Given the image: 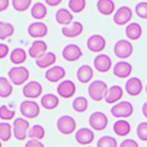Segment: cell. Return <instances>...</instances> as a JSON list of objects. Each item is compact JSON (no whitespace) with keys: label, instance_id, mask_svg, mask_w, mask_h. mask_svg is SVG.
<instances>
[{"label":"cell","instance_id":"cell-1","mask_svg":"<svg viewBox=\"0 0 147 147\" xmlns=\"http://www.w3.org/2000/svg\"><path fill=\"white\" fill-rule=\"evenodd\" d=\"M107 89V85L105 82L96 80L92 82L89 85L88 93L92 100L99 102L105 98Z\"/></svg>","mask_w":147,"mask_h":147},{"label":"cell","instance_id":"cell-2","mask_svg":"<svg viewBox=\"0 0 147 147\" xmlns=\"http://www.w3.org/2000/svg\"><path fill=\"white\" fill-rule=\"evenodd\" d=\"M8 76L13 84L19 86L24 84L29 79L30 73L25 67H14L9 71Z\"/></svg>","mask_w":147,"mask_h":147},{"label":"cell","instance_id":"cell-3","mask_svg":"<svg viewBox=\"0 0 147 147\" xmlns=\"http://www.w3.org/2000/svg\"><path fill=\"white\" fill-rule=\"evenodd\" d=\"M29 127V122L25 118L21 117L16 118L12 126V131L15 138L18 141H24L28 137Z\"/></svg>","mask_w":147,"mask_h":147},{"label":"cell","instance_id":"cell-4","mask_svg":"<svg viewBox=\"0 0 147 147\" xmlns=\"http://www.w3.org/2000/svg\"><path fill=\"white\" fill-rule=\"evenodd\" d=\"M110 113L115 118H126L132 115L134 113V107L129 101H121L111 108Z\"/></svg>","mask_w":147,"mask_h":147},{"label":"cell","instance_id":"cell-5","mask_svg":"<svg viewBox=\"0 0 147 147\" xmlns=\"http://www.w3.org/2000/svg\"><path fill=\"white\" fill-rule=\"evenodd\" d=\"M20 111L25 118L34 119L40 114V107L35 101L32 100H25L20 105Z\"/></svg>","mask_w":147,"mask_h":147},{"label":"cell","instance_id":"cell-6","mask_svg":"<svg viewBox=\"0 0 147 147\" xmlns=\"http://www.w3.org/2000/svg\"><path fill=\"white\" fill-rule=\"evenodd\" d=\"M57 128L61 134L70 135L76 130V122L72 117L64 115L57 119Z\"/></svg>","mask_w":147,"mask_h":147},{"label":"cell","instance_id":"cell-7","mask_svg":"<svg viewBox=\"0 0 147 147\" xmlns=\"http://www.w3.org/2000/svg\"><path fill=\"white\" fill-rule=\"evenodd\" d=\"M114 52L117 57L125 59L130 57L133 52L131 43L126 40H118L114 47Z\"/></svg>","mask_w":147,"mask_h":147},{"label":"cell","instance_id":"cell-8","mask_svg":"<svg viewBox=\"0 0 147 147\" xmlns=\"http://www.w3.org/2000/svg\"><path fill=\"white\" fill-rule=\"evenodd\" d=\"M109 123L106 115L101 111H95L89 117V124L95 130L102 131L106 129Z\"/></svg>","mask_w":147,"mask_h":147},{"label":"cell","instance_id":"cell-9","mask_svg":"<svg viewBox=\"0 0 147 147\" xmlns=\"http://www.w3.org/2000/svg\"><path fill=\"white\" fill-rule=\"evenodd\" d=\"M42 86L40 82L32 80L26 83L22 88L23 95L28 99H36L41 96Z\"/></svg>","mask_w":147,"mask_h":147},{"label":"cell","instance_id":"cell-10","mask_svg":"<svg viewBox=\"0 0 147 147\" xmlns=\"http://www.w3.org/2000/svg\"><path fill=\"white\" fill-rule=\"evenodd\" d=\"M62 55L66 61L74 62L78 61L82 57L83 52L78 45L71 44L64 48L62 51Z\"/></svg>","mask_w":147,"mask_h":147},{"label":"cell","instance_id":"cell-11","mask_svg":"<svg viewBox=\"0 0 147 147\" xmlns=\"http://www.w3.org/2000/svg\"><path fill=\"white\" fill-rule=\"evenodd\" d=\"M132 16L131 9L127 6H123L116 11L114 15L113 20L115 24L122 26L127 24L131 20Z\"/></svg>","mask_w":147,"mask_h":147},{"label":"cell","instance_id":"cell-12","mask_svg":"<svg viewBox=\"0 0 147 147\" xmlns=\"http://www.w3.org/2000/svg\"><path fill=\"white\" fill-rule=\"evenodd\" d=\"M76 90L75 84L71 80H65L61 82L57 87V92L59 95L64 99H69L74 96Z\"/></svg>","mask_w":147,"mask_h":147},{"label":"cell","instance_id":"cell-13","mask_svg":"<svg viewBox=\"0 0 147 147\" xmlns=\"http://www.w3.org/2000/svg\"><path fill=\"white\" fill-rule=\"evenodd\" d=\"M106 41L101 35L94 34L91 36L87 41V46L88 49L94 53L102 51L106 47Z\"/></svg>","mask_w":147,"mask_h":147},{"label":"cell","instance_id":"cell-14","mask_svg":"<svg viewBox=\"0 0 147 147\" xmlns=\"http://www.w3.org/2000/svg\"><path fill=\"white\" fill-rule=\"evenodd\" d=\"M94 65L95 69L99 72L106 73L111 69L112 61L107 55L100 54L95 57Z\"/></svg>","mask_w":147,"mask_h":147},{"label":"cell","instance_id":"cell-15","mask_svg":"<svg viewBox=\"0 0 147 147\" xmlns=\"http://www.w3.org/2000/svg\"><path fill=\"white\" fill-rule=\"evenodd\" d=\"M125 90L129 95L132 96H138L142 91V82L137 77L130 78L125 84Z\"/></svg>","mask_w":147,"mask_h":147},{"label":"cell","instance_id":"cell-16","mask_svg":"<svg viewBox=\"0 0 147 147\" xmlns=\"http://www.w3.org/2000/svg\"><path fill=\"white\" fill-rule=\"evenodd\" d=\"M28 32L29 36L33 38H42L47 35L48 28L44 22H34L29 26Z\"/></svg>","mask_w":147,"mask_h":147},{"label":"cell","instance_id":"cell-17","mask_svg":"<svg viewBox=\"0 0 147 147\" xmlns=\"http://www.w3.org/2000/svg\"><path fill=\"white\" fill-rule=\"evenodd\" d=\"M132 71L131 64L125 61L117 62L113 68L114 75L120 79H125L130 76Z\"/></svg>","mask_w":147,"mask_h":147},{"label":"cell","instance_id":"cell-18","mask_svg":"<svg viewBox=\"0 0 147 147\" xmlns=\"http://www.w3.org/2000/svg\"><path fill=\"white\" fill-rule=\"evenodd\" d=\"M65 69L60 65H55L49 68L45 74V79L51 83H57L65 76Z\"/></svg>","mask_w":147,"mask_h":147},{"label":"cell","instance_id":"cell-19","mask_svg":"<svg viewBox=\"0 0 147 147\" xmlns=\"http://www.w3.org/2000/svg\"><path fill=\"white\" fill-rule=\"evenodd\" d=\"M95 135L92 130L87 127L79 129L75 134L76 142L82 145H87L93 142Z\"/></svg>","mask_w":147,"mask_h":147},{"label":"cell","instance_id":"cell-20","mask_svg":"<svg viewBox=\"0 0 147 147\" xmlns=\"http://www.w3.org/2000/svg\"><path fill=\"white\" fill-rule=\"evenodd\" d=\"M123 91L122 88L118 85H114L108 88L104 98L108 104H114L118 102L123 96Z\"/></svg>","mask_w":147,"mask_h":147},{"label":"cell","instance_id":"cell-21","mask_svg":"<svg viewBox=\"0 0 147 147\" xmlns=\"http://www.w3.org/2000/svg\"><path fill=\"white\" fill-rule=\"evenodd\" d=\"M83 25L79 21H75L70 26H64L61 29L62 34L68 38H75L83 32Z\"/></svg>","mask_w":147,"mask_h":147},{"label":"cell","instance_id":"cell-22","mask_svg":"<svg viewBox=\"0 0 147 147\" xmlns=\"http://www.w3.org/2000/svg\"><path fill=\"white\" fill-rule=\"evenodd\" d=\"M78 80L82 83L86 84L89 83L94 76V71L91 67L87 64L80 66L76 72Z\"/></svg>","mask_w":147,"mask_h":147},{"label":"cell","instance_id":"cell-23","mask_svg":"<svg viewBox=\"0 0 147 147\" xmlns=\"http://www.w3.org/2000/svg\"><path fill=\"white\" fill-rule=\"evenodd\" d=\"M56 61V56L52 52H45L36 59V65L40 68L44 69L53 65Z\"/></svg>","mask_w":147,"mask_h":147},{"label":"cell","instance_id":"cell-24","mask_svg":"<svg viewBox=\"0 0 147 147\" xmlns=\"http://www.w3.org/2000/svg\"><path fill=\"white\" fill-rule=\"evenodd\" d=\"M47 49L48 46L45 41L40 40H36L32 43L29 49L28 53L32 58L36 59L37 57L47 52Z\"/></svg>","mask_w":147,"mask_h":147},{"label":"cell","instance_id":"cell-25","mask_svg":"<svg viewBox=\"0 0 147 147\" xmlns=\"http://www.w3.org/2000/svg\"><path fill=\"white\" fill-rule=\"evenodd\" d=\"M40 103L42 107L45 109L48 110H52L58 107L60 101L58 96H57L55 94L47 93L41 97Z\"/></svg>","mask_w":147,"mask_h":147},{"label":"cell","instance_id":"cell-26","mask_svg":"<svg viewBox=\"0 0 147 147\" xmlns=\"http://www.w3.org/2000/svg\"><path fill=\"white\" fill-rule=\"evenodd\" d=\"M113 130L118 136L126 137L131 131L130 123L124 119H119L113 125Z\"/></svg>","mask_w":147,"mask_h":147},{"label":"cell","instance_id":"cell-27","mask_svg":"<svg viewBox=\"0 0 147 147\" xmlns=\"http://www.w3.org/2000/svg\"><path fill=\"white\" fill-rule=\"evenodd\" d=\"M99 12L104 16H110L115 9V4L113 0H98L96 4Z\"/></svg>","mask_w":147,"mask_h":147},{"label":"cell","instance_id":"cell-28","mask_svg":"<svg viewBox=\"0 0 147 147\" xmlns=\"http://www.w3.org/2000/svg\"><path fill=\"white\" fill-rule=\"evenodd\" d=\"M125 33L129 39L131 40H137L141 37L142 29L139 24L137 22H132L126 26Z\"/></svg>","mask_w":147,"mask_h":147},{"label":"cell","instance_id":"cell-29","mask_svg":"<svg viewBox=\"0 0 147 147\" xmlns=\"http://www.w3.org/2000/svg\"><path fill=\"white\" fill-rule=\"evenodd\" d=\"M55 18L58 24L63 25H68L72 22L74 16L68 9L61 8L57 11Z\"/></svg>","mask_w":147,"mask_h":147},{"label":"cell","instance_id":"cell-30","mask_svg":"<svg viewBox=\"0 0 147 147\" xmlns=\"http://www.w3.org/2000/svg\"><path fill=\"white\" fill-rule=\"evenodd\" d=\"M26 53L25 51L21 48H17L13 49L10 56L11 63L16 65L23 64L26 61Z\"/></svg>","mask_w":147,"mask_h":147},{"label":"cell","instance_id":"cell-31","mask_svg":"<svg viewBox=\"0 0 147 147\" xmlns=\"http://www.w3.org/2000/svg\"><path fill=\"white\" fill-rule=\"evenodd\" d=\"M47 8L46 6L41 2L36 3L30 10L31 16L36 20L44 19L47 14Z\"/></svg>","mask_w":147,"mask_h":147},{"label":"cell","instance_id":"cell-32","mask_svg":"<svg viewBox=\"0 0 147 147\" xmlns=\"http://www.w3.org/2000/svg\"><path fill=\"white\" fill-rule=\"evenodd\" d=\"M13 88L11 83L7 78L3 76L0 77V98H7L13 93Z\"/></svg>","mask_w":147,"mask_h":147},{"label":"cell","instance_id":"cell-33","mask_svg":"<svg viewBox=\"0 0 147 147\" xmlns=\"http://www.w3.org/2000/svg\"><path fill=\"white\" fill-rule=\"evenodd\" d=\"M45 136V130L44 127L39 124L33 125L29 128L28 132V137L30 139H34L37 140H42Z\"/></svg>","mask_w":147,"mask_h":147},{"label":"cell","instance_id":"cell-34","mask_svg":"<svg viewBox=\"0 0 147 147\" xmlns=\"http://www.w3.org/2000/svg\"><path fill=\"white\" fill-rule=\"evenodd\" d=\"M73 109L77 113L85 112L88 107V102L87 98L83 96H79L74 99L72 103Z\"/></svg>","mask_w":147,"mask_h":147},{"label":"cell","instance_id":"cell-35","mask_svg":"<svg viewBox=\"0 0 147 147\" xmlns=\"http://www.w3.org/2000/svg\"><path fill=\"white\" fill-rule=\"evenodd\" d=\"M12 126L7 122H0V140L3 142L9 141L12 137Z\"/></svg>","mask_w":147,"mask_h":147},{"label":"cell","instance_id":"cell-36","mask_svg":"<svg viewBox=\"0 0 147 147\" xmlns=\"http://www.w3.org/2000/svg\"><path fill=\"white\" fill-rule=\"evenodd\" d=\"M14 33V28L9 22L0 21V40H5L11 37Z\"/></svg>","mask_w":147,"mask_h":147},{"label":"cell","instance_id":"cell-37","mask_svg":"<svg viewBox=\"0 0 147 147\" xmlns=\"http://www.w3.org/2000/svg\"><path fill=\"white\" fill-rule=\"evenodd\" d=\"M97 147H118V142L113 137L105 136L98 140Z\"/></svg>","mask_w":147,"mask_h":147},{"label":"cell","instance_id":"cell-38","mask_svg":"<svg viewBox=\"0 0 147 147\" xmlns=\"http://www.w3.org/2000/svg\"><path fill=\"white\" fill-rule=\"evenodd\" d=\"M16 115V111L10 109L6 105H2L0 106V119L4 121L13 119Z\"/></svg>","mask_w":147,"mask_h":147},{"label":"cell","instance_id":"cell-39","mask_svg":"<svg viewBox=\"0 0 147 147\" xmlns=\"http://www.w3.org/2000/svg\"><path fill=\"white\" fill-rule=\"evenodd\" d=\"M86 6V0H69L68 2L69 8L76 13H79L83 11Z\"/></svg>","mask_w":147,"mask_h":147},{"label":"cell","instance_id":"cell-40","mask_svg":"<svg viewBox=\"0 0 147 147\" xmlns=\"http://www.w3.org/2000/svg\"><path fill=\"white\" fill-rule=\"evenodd\" d=\"M32 0H12V5L14 9L19 12H24L27 10Z\"/></svg>","mask_w":147,"mask_h":147},{"label":"cell","instance_id":"cell-41","mask_svg":"<svg viewBox=\"0 0 147 147\" xmlns=\"http://www.w3.org/2000/svg\"><path fill=\"white\" fill-rule=\"evenodd\" d=\"M136 132L138 138L144 142H146L147 141V122H142L139 123Z\"/></svg>","mask_w":147,"mask_h":147},{"label":"cell","instance_id":"cell-42","mask_svg":"<svg viewBox=\"0 0 147 147\" xmlns=\"http://www.w3.org/2000/svg\"><path fill=\"white\" fill-rule=\"evenodd\" d=\"M136 14L141 18H147V2H141L138 3L135 7Z\"/></svg>","mask_w":147,"mask_h":147},{"label":"cell","instance_id":"cell-43","mask_svg":"<svg viewBox=\"0 0 147 147\" xmlns=\"http://www.w3.org/2000/svg\"><path fill=\"white\" fill-rule=\"evenodd\" d=\"M119 147H139V145L134 140L127 138L122 141Z\"/></svg>","mask_w":147,"mask_h":147},{"label":"cell","instance_id":"cell-44","mask_svg":"<svg viewBox=\"0 0 147 147\" xmlns=\"http://www.w3.org/2000/svg\"><path fill=\"white\" fill-rule=\"evenodd\" d=\"M25 147H45V146L40 140L30 139L26 142Z\"/></svg>","mask_w":147,"mask_h":147},{"label":"cell","instance_id":"cell-45","mask_svg":"<svg viewBox=\"0 0 147 147\" xmlns=\"http://www.w3.org/2000/svg\"><path fill=\"white\" fill-rule=\"evenodd\" d=\"M9 52V47L5 44L1 43L0 44V59H2L5 58Z\"/></svg>","mask_w":147,"mask_h":147},{"label":"cell","instance_id":"cell-46","mask_svg":"<svg viewBox=\"0 0 147 147\" xmlns=\"http://www.w3.org/2000/svg\"><path fill=\"white\" fill-rule=\"evenodd\" d=\"M9 6V0H0V12L7 9Z\"/></svg>","mask_w":147,"mask_h":147},{"label":"cell","instance_id":"cell-47","mask_svg":"<svg viewBox=\"0 0 147 147\" xmlns=\"http://www.w3.org/2000/svg\"><path fill=\"white\" fill-rule=\"evenodd\" d=\"M62 1L63 0H45V2L48 5L52 7H55L60 5Z\"/></svg>","mask_w":147,"mask_h":147},{"label":"cell","instance_id":"cell-48","mask_svg":"<svg viewBox=\"0 0 147 147\" xmlns=\"http://www.w3.org/2000/svg\"><path fill=\"white\" fill-rule=\"evenodd\" d=\"M142 113L144 117H147V102H145L142 107Z\"/></svg>","mask_w":147,"mask_h":147},{"label":"cell","instance_id":"cell-49","mask_svg":"<svg viewBox=\"0 0 147 147\" xmlns=\"http://www.w3.org/2000/svg\"><path fill=\"white\" fill-rule=\"evenodd\" d=\"M0 147H2V144L1 140H0Z\"/></svg>","mask_w":147,"mask_h":147},{"label":"cell","instance_id":"cell-50","mask_svg":"<svg viewBox=\"0 0 147 147\" xmlns=\"http://www.w3.org/2000/svg\"><path fill=\"white\" fill-rule=\"evenodd\" d=\"M86 147H91V146H86Z\"/></svg>","mask_w":147,"mask_h":147},{"label":"cell","instance_id":"cell-51","mask_svg":"<svg viewBox=\"0 0 147 147\" xmlns=\"http://www.w3.org/2000/svg\"><path fill=\"white\" fill-rule=\"evenodd\" d=\"M68 147H71V146H68Z\"/></svg>","mask_w":147,"mask_h":147}]
</instances>
